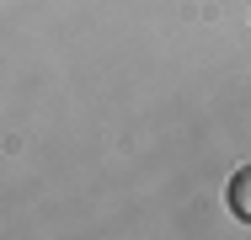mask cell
<instances>
[{
	"instance_id": "obj_1",
	"label": "cell",
	"mask_w": 251,
	"mask_h": 240,
	"mask_svg": "<svg viewBox=\"0 0 251 240\" xmlns=\"http://www.w3.org/2000/svg\"><path fill=\"white\" fill-rule=\"evenodd\" d=\"M230 203H235L241 219H251V176H246V171H235V182H230Z\"/></svg>"
}]
</instances>
